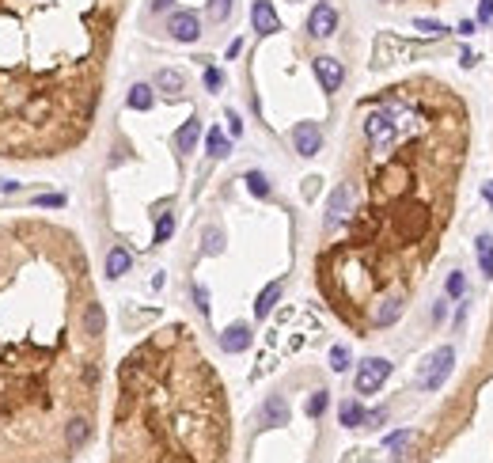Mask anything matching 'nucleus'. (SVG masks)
I'll use <instances>...</instances> for the list:
<instances>
[{
    "mask_svg": "<svg viewBox=\"0 0 493 463\" xmlns=\"http://www.w3.org/2000/svg\"><path fill=\"white\" fill-rule=\"evenodd\" d=\"M482 194H486V201L493 205V183H486V186H482Z\"/></svg>",
    "mask_w": 493,
    "mask_h": 463,
    "instance_id": "obj_39",
    "label": "nucleus"
},
{
    "mask_svg": "<svg viewBox=\"0 0 493 463\" xmlns=\"http://www.w3.org/2000/svg\"><path fill=\"white\" fill-rule=\"evenodd\" d=\"M478 266H482V278H493V235H478Z\"/></svg>",
    "mask_w": 493,
    "mask_h": 463,
    "instance_id": "obj_20",
    "label": "nucleus"
},
{
    "mask_svg": "<svg viewBox=\"0 0 493 463\" xmlns=\"http://www.w3.org/2000/svg\"><path fill=\"white\" fill-rule=\"evenodd\" d=\"M293 4H296V0H293Z\"/></svg>",
    "mask_w": 493,
    "mask_h": 463,
    "instance_id": "obj_40",
    "label": "nucleus"
},
{
    "mask_svg": "<svg viewBox=\"0 0 493 463\" xmlns=\"http://www.w3.org/2000/svg\"><path fill=\"white\" fill-rule=\"evenodd\" d=\"M247 186H250V194H254V198H270V183H266L262 171H250L247 175Z\"/></svg>",
    "mask_w": 493,
    "mask_h": 463,
    "instance_id": "obj_22",
    "label": "nucleus"
},
{
    "mask_svg": "<svg viewBox=\"0 0 493 463\" xmlns=\"http://www.w3.org/2000/svg\"><path fill=\"white\" fill-rule=\"evenodd\" d=\"M451 364H456V349H451V346H440L436 353H429V361L417 369V387H422V392H436V387H444V380H448Z\"/></svg>",
    "mask_w": 493,
    "mask_h": 463,
    "instance_id": "obj_4",
    "label": "nucleus"
},
{
    "mask_svg": "<svg viewBox=\"0 0 493 463\" xmlns=\"http://www.w3.org/2000/svg\"><path fill=\"white\" fill-rule=\"evenodd\" d=\"M463 289H467V278L463 273H448V281H444V292H448V296H463Z\"/></svg>",
    "mask_w": 493,
    "mask_h": 463,
    "instance_id": "obj_25",
    "label": "nucleus"
},
{
    "mask_svg": "<svg viewBox=\"0 0 493 463\" xmlns=\"http://www.w3.org/2000/svg\"><path fill=\"white\" fill-rule=\"evenodd\" d=\"M349 213H353V194H349V186H345V183H338L334 194H330V201H327V228L345 224V221H349Z\"/></svg>",
    "mask_w": 493,
    "mask_h": 463,
    "instance_id": "obj_6",
    "label": "nucleus"
},
{
    "mask_svg": "<svg viewBox=\"0 0 493 463\" xmlns=\"http://www.w3.org/2000/svg\"><path fill=\"white\" fill-rule=\"evenodd\" d=\"M220 346H224V353H243V349L250 346V327L247 323H232V327L220 335Z\"/></svg>",
    "mask_w": 493,
    "mask_h": 463,
    "instance_id": "obj_13",
    "label": "nucleus"
},
{
    "mask_svg": "<svg viewBox=\"0 0 493 463\" xmlns=\"http://www.w3.org/2000/svg\"><path fill=\"white\" fill-rule=\"evenodd\" d=\"M156 87H159V92H167V95H182L186 76H182V72H175V69H159L156 72Z\"/></svg>",
    "mask_w": 493,
    "mask_h": 463,
    "instance_id": "obj_17",
    "label": "nucleus"
},
{
    "mask_svg": "<svg viewBox=\"0 0 493 463\" xmlns=\"http://www.w3.org/2000/svg\"><path fill=\"white\" fill-rule=\"evenodd\" d=\"M417 31H422V35H429V38L448 35V27H440V23H433V19H417Z\"/></svg>",
    "mask_w": 493,
    "mask_h": 463,
    "instance_id": "obj_28",
    "label": "nucleus"
},
{
    "mask_svg": "<svg viewBox=\"0 0 493 463\" xmlns=\"http://www.w3.org/2000/svg\"><path fill=\"white\" fill-rule=\"evenodd\" d=\"M171 232H175V217L164 213V217H159V224H156V243H167V239H171Z\"/></svg>",
    "mask_w": 493,
    "mask_h": 463,
    "instance_id": "obj_26",
    "label": "nucleus"
},
{
    "mask_svg": "<svg viewBox=\"0 0 493 463\" xmlns=\"http://www.w3.org/2000/svg\"><path fill=\"white\" fill-rule=\"evenodd\" d=\"M250 23H254L258 35H277L281 31V19H277L270 0H254V4H250Z\"/></svg>",
    "mask_w": 493,
    "mask_h": 463,
    "instance_id": "obj_11",
    "label": "nucleus"
},
{
    "mask_svg": "<svg viewBox=\"0 0 493 463\" xmlns=\"http://www.w3.org/2000/svg\"><path fill=\"white\" fill-rule=\"evenodd\" d=\"M80 235L58 221L0 224V463H69V426L95 414L107 349Z\"/></svg>",
    "mask_w": 493,
    "mask_h": 463,
    "instance_id": "obj_1",
    "label": "nucleus"
},
{
    "mask_svg": "<svg viewBox=\"0 0 493 463\" xmlns=\"http://www.w3.org/2000/svg\"><path fill=\"white\" fill-rule=\"evenodd\" d=\"M198 137H201V121H198V118H186L182 126H179V133H175V149L186 156V152H193Z\"/></svg>",
    "mask_w": 493,
    "mask_h": 463,
    "instance_id": "obj_14",
    "label": "nucleus"
},
{
    "mask_svg": "<svg viewBox=\"0 0 493 463\" xmlns=\"http://www.w3.org/2000/svg\"><path fill=\"white\" fill-rule=\"evenodd\" d=\"M338 31V12L330 4H315L308 15V35L311 38H330Z\"/></svg>",
    "mask_w": 493,
    "mask_h": 463,
    "instance_id": "obj_10",
    "label": "nucleus"
},
{
    "mask_svg": "<svg viewBox=\"0 0 493 463\" xmlns=\"http://www.w3.org/2000/svg\"><path fill=\"white\" fill-rule=\"evenodd\" d=\"M493 19V0H478V23H490Z\"/></svg>",
    "mask_w": 493,
    "mask_h": 463,
    "instance_id": "obj_31",
    "label": "nucleus"
},
{
    "mask_svg": "<svg viewBox=\"0 0 493 463\" xmlns=\"http://www.w3.org/2000/svg\"><path fill=\"white\" fill-rule=\"evenodd\" d=\"M391 376V361L387 357H368L357 364V395H376Z\"/></svg>",
    "mask_w": 493,
    "mask_h": 463,
    "instance_id": "obj_5",
    "label": "nucleus"
},
{
    "mask_svg": "<svg viewBox=\"0 0 493 463\" xmlns=\"http://www.w3.org/2000/svg\"><path fill=\"white\" fill-rule=\"evenodd\" d=\"M258 421H262L266 429H273V426H288V403L281 399V395H270V399L262 403V410H258Z\"/></svg>",
    "mask_w": 493,
    "mask_h": 463,
    "instance_id": "obj_12",
    "label": "nucleus"
},
{
    "mask_svg": "<svg viewBox=\"0 0 493 463\" xmlns=\"http://www.w3.org/2000/svg\"><path fill=\"white\" fill-rule=\"evenodd\" d=\"M330 369H334V372H345V369H349V349H345V346H334V349H330Z\"/></svg>",
    "mask_w": 493,
    "mask_h": 463,
    "instance_id": "obj_24",
    "label": "nucleus"
},
{
    "mask_svg": "<svg viewBox=\"0 0 493 463\" xmlns=\"http://www.w3.org/2000/svg\"><path fill=\"white\" fill-rule=\"evenodd\" d=\"M293 144H296V156H315V152L322 149V129H319V121H296Z\"/></svg>",
    "mask_w": 493,
    "mask_h": 463,
    "instance_id": "obj_7",
    "label": "nucleus"
},
{
    "mask_svg": "<svg viewBox=\"0 0 493 463\" xmlns=\"http://www.w3.org/2000/svg\"><path fill=\"white\" fill-rule=\"evenodd\" d=\"M193 300H198V308H201V312L209 315V292L201 289V285H193Z\"/></svg>",
    "mask_w": 493,
    "mask_h": 463,
    "instance_id": "obj_32",
    "label": "nucleus"
},
{
    "mask_svg": "<svg viewBox=\"0 0 493 463\" xmlns=\"http://www.w3.org/2000/svg\"><path fill=\"white\" fill-rule=\"evenodd\" d=\"M281 300V281H273V285H266L262 292H258V300H254V315L258 319H266V315L273 312V304Z\"/></svg>",
    "mask_w": 493,
    "mask_h": 463,
    "instance_id": "obj_16",
    "label": "nucleus"
},
{
    "mask_svg": "<svg viewBox=\"0 0 493 463\" xmlns=\"http://www.w3.org/2000/svg\"><path fill=\"white\" fill-rule=\"evenodd\" d=\"M205 239H209V251H220V232H216V228H209Z\"/></svg>",
    "mask_w": 493,
    "mask_h": 463,
    "instance_id": "obj_34",
    "label": "nucleus"
},
{
    "mask_svg": "<svg viewBox=\"0 0 493 463\" xmlns=\"http://www.w3.org/2000/svg\"><path fill=\"white\" fill-rule=\"evenodd\" d=\"M129 110H152V103H156V95H152L148 84H137L133 92H129Z\"/></svg>",
    "mask_w": 493,
    "mask_h": 463,
    "instance_id": "obj_19",
    "label": "nucleus"
},
{
    "mask_svg": "<svg viewBox=\"0 0 493 463\" xmlns=\"http://www.w3.org/2000/svg\"><path fill=\"white\" fill-rule=\"evenodd\" d=\"M459 35H474V19H463V23H459Z\"/></svg>",
    "mask_w": 493,
    "mask_h": 463,
    "instance_id": "obj_37",
    "label": "nucleus"
},
{
    "mask_svg": "<svg viewBox=\"0 0 493 463\" xmlns=\"http://www.w3.org/2000/svg\"><path fill=\"white\" fill-rule=\"evenodd\" d=\"M228 126H232V133H236V137L243 133V121L236 118V110H228Z\"/></svg>",
    "mask_w": 493,
    "mask_h": 463,
    "instance_id": "obj_33",
    "label": "nucleus"
},
{
    "mask_svg": "<svg viewBox=\"0 0 493 463\" xmlns=\"http://www.w3.org/2000/svg\"><path fill=\"white\" fill-rule=\"evenodd\" d=\"M232 152V141L220 133V129H209V156L213 160H224Z\"/></svg>",
    "mask_w": 493,
    "mask_h": 463,
    "instance_id": "obj_21",
    "label": "nucleus"
},
{
    "mask_svg": "<svg viewBox=\"0 0 493 463\" xmlns=\"http://www.w3.org/2000/svg\"><path fill=\"white\" fill-rule=\"evenodd\" d=\"M311 69H315V76H319V84H322L327 95H334L338 87L345 84V69H342V61H334V58H315Z\"/></svg>",
    "mask_w": 493,
    "mask_h": 463,
    "instance_id": "obj_9",
    "label": "nucleus"
},
{
    "mask_svg": "<svg viewBox=\"0 0 493 463\" xmlns=\"http://www.w3.org/2000/svg\"><path fill=\"white\" fill-rule=\"evenodd\" d=\"M379 421H387V410H376V414H368V418H365V426H379Z\"/></svg>",
    "mask_w": 493,
    "mask_h": 463,
    "instance_id": "obj_35",
    "label": "nucleus"
},
{
    "mask_svg": "<svg viewBox=\"0 0 493 463\" xmlns=\"http://www.w3.org/2000/svg\"><path fill=\"white\" fill-rule=\"evenodd\" d=\"M129 266H133V258H129L126 247H110V251H107V278H110V281L126 278Z\"/></svg>",
    "mask_w": 493,
    "mask_h": 463,
    "instance_id": "obj_15",
    "label": "nucleus"
},
{
    "mask_svg": "<svg viewBox=\"0 0 493 463\" xmlns=\"http://www.w3.org/2000/svg\"><path fill=\"white\" fill-rule=\"evenodd\" d=\"M224 384L186 327L141 342L118 369L110 463H228Z\"/></svg>",
    "mask_w": 493,
    "mask_h": 463,
    "instance_id": "obj_3",
    "label": "nucleus"
},
{
    "mask_svg": "<svg viewBox=\"0 0 493 463\" xmlns=\"http://www.w3.org/2000/svg\"><path fill=\"white\" fill-rule=\"evenodd\" d=\"M322 410H327V392H315L308 399V418H319Z\"/></svg>",
    "mask_w": 493,
    "mask_h": 463,
    "instance_id": "obj_27",
    "label": "nucleus"
},
{
    "mask_svg": "<svg viewBox=\"0 0 493 463\" xmlns=\"http://www.w3.org/2000/svg\"><path fill=\"white\" fill-rule=\"evenodd\" d=\"M474 61H478V58H474L471 50H463V69H474Z\"/></svg>",
    "mask_w": 493,
    "mask_h": 463,
    "instance_id": "obj_38",
    "label": "nucleus"
},
{
    "mask_svg": "<svg viewBox=\"0 0 493 463\" xmlns=\"http://www.w3.org/2000/svg\"><path fill=\"white\" fill-rule=\"evenodd\" d=\"M167 35H171L175 42H198V35H201L198 12H175L171 19H167Z\"/></svg>",
    "mask_w": 493,
    "mask_h": 463,
    "instance_id": "obj_8",
    "label": "nucleus"
},
{
    "mask_svg": "<svg viewBox=\"0 0 493 463\" xmlns=\"http://www.w3.org/2000/svg\"><path fill=\"white\" fill-rule=\"evenodd\" d=\"M338 418H342V426L345 429H357V426H365V406H361L357 399H349V403H342V410H338Z\"/></svg>",
    "mask_w": 493,
    "mask_h": 463,
    "instance_id": "obj_18",
    "label": "nucleus"
},
{
    "mask_svg": "<svg viewBox=\"0 0 493 463\" xmlns=\"http://www.w3.org/2000/svg\"><path fill=\"white\" fill-rule=\"evenodd\" d=\"M126 0H0V160L80 149L95 126Z\"/></svg>",
    "mask_w": 493,
    "mask_h": 463,
    "instance_id": "obj_2",
    "label": "nucleus"
},
{
    "mask_svg": "<svg viewBox=\"0 0 493 463\" xmlns=\"http://www.w3.org/2000/svg\"><path fill=\"white\" fill-rule=\"evenodd\" d=\"M224 84V76H220V69H205V87L209 92H216V87Z\"/></svg>",
    "mask_w": 493,
    "mask_h": 463,
    "instance_id": "obj_30",
    "label": "nucleus"
},
{
    "mask_svg": "<svg viewBox=\"0 0 493 463\" xmlns=\"http://www.w3.org/2000/svg\"><path fill=\"white\" fill-rule=\"evenodd\" d=\"M232 15V0H209V19L213 23H224Z\"/></svg>",
    "mask_w": 493,
    "mask_h": 463,
    "instance_id": "obj_23",
    "label": "nucleus"
},
{
    "mask_svg": "<svg viewBox=\"0 0 493 463\" xmlns=\"http://www.w3.org/2000/svg\"><path fill=\"white\" fill-rule=\"evenodd\" d=\"M35 205L38 209H61L64 198H61V194H46V198H35Z\"/></svg>",
    "mask_w": 493,
    "mask_h": 463,
    "instance_id": "obj_29",
    "label": "nucleus"
},
{
    "mask_svg": "<svg viewBox=\"0 0 493 463\" xmlns=\"http://www.w3.org/2000/svg\"><path fill=\"white\" fill-rule=\"evenodd\" d=\"M171 4H175V0H152V12H167Z\"/></svg>",
    "mask_w": 493,
    "mask_h": 463,
    "instance_id": "obj_36",
    "label": "nucleus"
}]
</instances>
